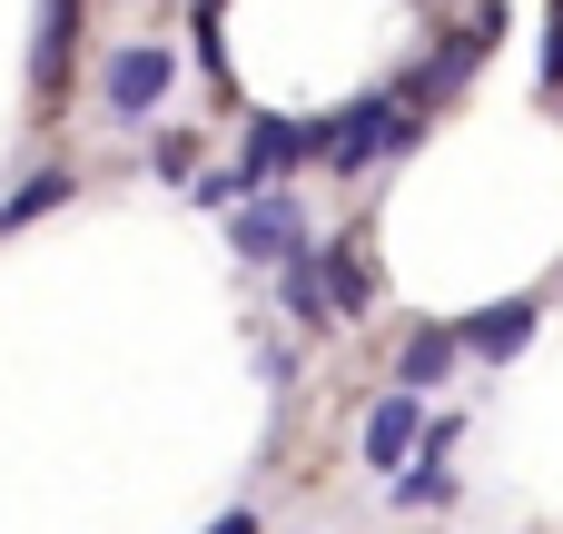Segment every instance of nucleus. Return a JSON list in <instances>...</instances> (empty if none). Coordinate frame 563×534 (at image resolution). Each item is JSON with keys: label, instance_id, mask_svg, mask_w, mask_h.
Returning <instances> with one entry per match:
<instances>
[{"label": "nucleus", "instance_id": "4", "mask_svg": "<svg viewBox=\"0 0 563 534\" xmlns=\"http://www.w3.org/2000/svg\"><path fill=\"white\" fill-rule=\"evenodd\" d=\"M416 436H426V406H416V396H376L356 446H366V466H376V476H396V466H416Z\"/></svg>", "mask_w": 563, "mask_h": 534}, {"label": "nucleus", "instance_id": "10", "mask_svg": "<svg viewBox=\"0 0 563 534\" xmlns=\"http://www.w3.org/2000/svg\"><path fill=\"white\" fill-rule=\"evenodd\" d=\"M445 495H455V476H445V456H426V446H416V466H396V505L416 515V505H445Z\"/></svg>", "mask_w": 563, "mask_h": 534}, {"label": "nucleus", "instance_id": "8", "mask_svg": "<svg viewBox=\"0 0 563 534\" xmlns=\"http://www.w3.org/2000/svg\"><path fill=\"white\" fill-rule=\"evenodd\" d=\"M317 277H327V307H336V317H366V307H376V277H366V258H356V248H336Z\"/></svg>", "mask_w": 563, "mask_h": 534}, {"label": "nucleus", "instance_id": "5", "mask_svg": "<svg viewBox=\"0 0 563 534\" xmlns=\"http://www.w3.org/2000/svg\"><path fill=\"white\" fill-rule=\"evenodd\" d=\"M307 149H317V129H297V119H257V129H247V159H238V188H267V178L297 168Z\"/></svg>", "mask_w": 563, "mask_h": 534}, {"label": "nucleus", "instance_id": "6", "mask_svg": "<svg viewBox=\"0 0 563 534\" xmlns=\"http://www.w3.org/2000/svg\"><path fill=\"white\" fill-rule=\"evenodd\" d=\"M534 337V297H505V307H475L465 327H455V347H475V357H515Z\"/></svg>", "mask_w": 563, "mask_h": 534}, {"label": "nucleus", "instance_id": "12", "mask_svg": "<svg viewBox=\"0 0 563 534\" xmlns=\"http://www.w3.org/2000/svg\"><path fill=\"white\" fill-rule=\"evenodd\" d=\"M208 534H257V515H247V505H238V515H218V525Z\"/></svg>", "mask_w": 563, "mask_h": 534}, {"label": "nucleus", "instance_id": "7", "mask_svg": "<svg viewBox=\"0 0 563 534\" xmlns=\"http://www.w3.org/2000/svg\"><path fill=\"white\" fill-rule=\"evenodd\" d=\"M455 357H465V347H455V327H416V337H406V357H396V396L445 386V377H455Z\"/></svg>", "mask_w": 563, "mask_h": 534}, {"label": "nucleus", "instance_id": "2", "mask_svg": "<svg viewBox=\"0 0 563 534\" xmlns=\"http://www.w3.org/2000/svg\"><path fill=\"white\" fill-rule=\"evenodd\" d=\"M228 238H238V258H277V268H297V258H307V208H297L287 188H247V208L228 218Z\"/></svg>", "mask_w": 563, "mask_h": 534}, {"label": "nucleus", "instance_id": "1", "mask_svg": "<svg viewBox=\"0 0 563 534\" xmlns=\"http://www.w3.org/2000/svg\"><path fill=\"white\" fill-rule=\"evenodd\" d=\"M406 139H416V109H406V99H356V109H336V119L317 129V149H327L336 168H366V159L406 149Z\"/></svg>", "mask_w": 563, "mask_h": 534}, {"label": "nucleus", "instance_id": "9", "mask_svg": "<svg viewBox=\"0 0 563 534\" xmlns=\"http://www.w3.org/2000/svg\"><path fill=\"white\" fill-rule=\"evenodd\" d=\"M69 30H79V0H49V10H40V50H30L40 89H59V69H69Z\"/></svg>", "mask_w": 563, "mask_h": 534}, {"label": "nucleus", "instance_id": "11", "mask_svg": "<svg viewBox=\"0 0 563 534\" xmlns=\"http://www.w3.org/2000/svg\"><path fill=\"white\" fill-rule=\"evenodd\" d=\"M59 198H69V178H59V168H40V178H20V188L0 198V228H30V218H49Z\"/></svg>", "mask_w": 563, "mask_h": 534}, {"label": "nucleus", "instance_id": "3", "mask_svg": "<svg viewBox=\"0 0 563 534\" xmlns=\"http://www.w3.org/2000/svg\"><path fill=\"white\" fill-rule=\"evenodd\" d=\"M168 79H178V59H168L158 40H129V50H109V69H99V99H109V119H148V109L168 99Z\"/></svg>", "mask_w": 563, "mask_h": 534}]
</instances>
